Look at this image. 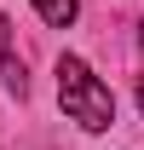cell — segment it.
<instances>
[{
  "instance_id": "cell-3",
  "label": "cell",
  "mask_w": 144,
  "mask_h": 150,
  "mask_svg": "<svg viewBox=\"0 0 144 150\" xmlns=\"http://www.w3.org/2000/svg\"><path fill=\"white\" fill-rule=\"evenodd\" d=\"M6 58H12V23L0 18V64H6Z\"/></svg>"
},
{
  "instance_id": "cell-4",
  "label": "cell",
  "mask_w": 144,
  "mask_h": 150,
  "mask_svg": "<svg viewBox=\"0 0 144 150\" xmlns=\"http://www.w3.org/2000/svg\"><path fill=\"white\" fill-rule=\"evenodd\" d=\"M138 110H144V81H138Z\"/></svg>"
},
{
  "instance_id": "cell-1",
  "label": "cell",
  "mask_w": 144,
  "mask_h": 150,
  "mask_svg": "<svg viewBox=\"0 0 144 150\" xmlns=\"http://www.w3.org/2000/svg\"><path fill=\"white\" fill-rule=\"evenodd\" d=\"M58 104L69 110V121H81L87 133H104L115 121V98L81 58H58Z\"/></svg>"
},
{
  "instance_id": "cell-2",
  "label": "cell",
  "mask_w": 144,
  "mask_h": 150,
  "mask_svg": "<svg viewBox=\"0 0 144 150\" xmlns=\"http://www.w3.org/2000/svg\"><path fill=\"white\" fill-rule=\"evenodd\" d=\"M35 12L52 23V29H64V23H75V12H81V6H75V0H35Z\"/></svg>"
}]
</instances>
